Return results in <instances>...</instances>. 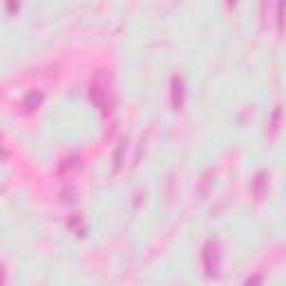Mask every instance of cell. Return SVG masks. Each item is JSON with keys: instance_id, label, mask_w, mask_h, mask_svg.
<instances>
[{"instance_id": "cell-3", "label": "cell", "mask_w": 286, "mask_h": 286, "mask_svg": "<svg viewBox=\"0 0 286 286\" xmlns=\"http://www.w3.org/2000/svg\"><path fill=\"white\" fill-rule=\"evenodd\" d=\"M172 105L177 110H181V105H183V78L181 76L172 78Z\"/></svg>"}, {"instance_id": "cell-8", "label": "cell", "mask_w": 286, "mask_h": 286, "mask_svg": "<svg viewBox=\"0 0 286 286\" xmlns=\"http://www.w3.org/2000/svg\"><path fill=\"white\" fill-rule=\"evenodd\" d=\"M123 150H126V141H121V145L117 147V154H114V170H119V165H121V156H123Z\"/></svg>"}, {"instance_id": "cell-4", "label": "cell", "mask_w": 286, "mask_h": 286, "mask_svg": "<svg viewBox=\"0 0 286 286\" xmlns=\"http://www.w3.org/2000/svg\"><path fill=\"white\" fill-rule=\"evenodd\" d=\"M269 174L266 172H257V177L253 179V195L260 199V197H264V192H266V183H269Z\"/></svg>"}, {"instance_id": "cell-1", "label": "cell", "mask_w": 286, "mask_h": 286, "mask_svg": "<svg viewBox=\"0 0 286 286\" xmlns=\"http://www.w3.org/2000/svg\"><path fill=\"white\" fill-rule=\"evenodd\" d=\"M90 99L94 101L96 108H101L103 112H110V87L105 81V74H96L94 81L90 83Z\"/></svg>"}, {"instance_id": "cell-2", "label": "cell", "mask_w": 286, "mask_h": 286, "mask_svg": "<svg viewBox=\"0 0 286 286\" xmlns=\"http://www.w3.org/2000/svg\"><path fill=\"white\" fill-rule=\"evenodd\" d=\"M201 257H204V264H206V271H208L210 275L217 273V269H219V246H217V242H206L204 251H201Z\"/></svg>"}, {"instance_id": "cell-7", "label": "cell", "mask_w": 286, "mask_h": 286, "mask_svg": "<svg viewBox=\"0 0 286 286\" xmlns=\"http://www.w3.org/2000/svg\"><path fill=\"white\" fill-rule=\"evenodd\" d=\"M40 101H43V94H40V92H29V94L25 96V108L27 110H34Z\"/></svg>"}, {"instance_id": "cell-6", "label": "cell", "mask_w": 286, "mask_h": 286, "mask_svg": "<svg viewBox=\"0 0 286 286\" xmlns=\"http://www.w3.org/2000/svg\"><path fill=\"white\" fill-rule=\"evenodd\" d=\"M78 165H81V159H78V154H72V156H67V159L61 163L58 172H67V170H74V168H78Z\"/></svg>"}, {"instance_id": "cell-9", "label": "cell", "mask_w": 286, "mask_h": 286, "mask_svg": "<svg viewBox=\"0 0 286 286\" xmlns=\"http://www.w3.org/2000/svg\"><path fill=\"white\" fill-rule=\"evenodd\" d=\"M260 282H262V275H253V278L246 280V284L244 286H260Z\"/></svg>"}, {"instance_id": "cell-10", "label": "cell", "mask_w": 286, "mask_h": 286, "mask_svg": "<svg viewBox=\"0 0 286 286\" xmlns=\"http://www.w3.org/2000/svg\"><path fill=\"white\" fill-rule=\"evenodd\" d=\"M0 156H7V152H4V150H2V147H0Z\"/></svg>"}, {"instance_id": "cell-5", "label": "cell", "mask_w": 286, "mask_h": 286, "mask_svg": "<svg viewBox=\"0 0 286 286\" xmlns=\"http://www.w3.org/2000/svg\"><path fill=\"white\" fill-rule=\"evenodd\" d=\"M280 123H282V105H275L273 114H271V121H269V135L275 137L280 132Z\"/></svg>"}, {"instance_id": "cell-11", "label": "cell", "mask_w": 286, "mask_h": 286, "mask_svg": "<svg viewBox=\"0 0 286 286\" xmlns=\"http://www.w3.org/2000/svg\"><path fill=\"white\" fill-rule=\"evenodd\" d=\"M0 286H2V269H0Z\"/></svg>"}]
</instances>
